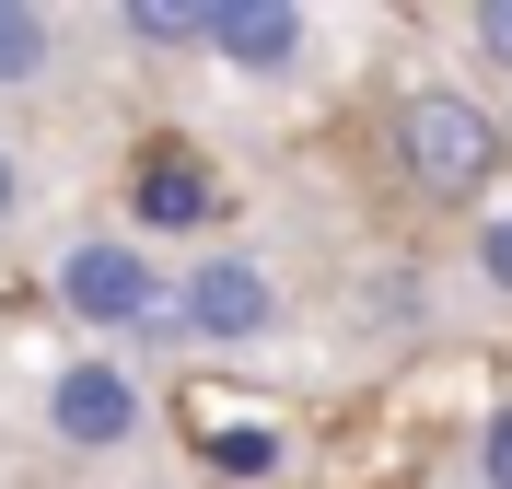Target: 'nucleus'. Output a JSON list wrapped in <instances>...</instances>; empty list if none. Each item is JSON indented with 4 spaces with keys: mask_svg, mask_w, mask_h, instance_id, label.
Returning <instances> with one entry per match:
<instances>
[{
    "mask_svg": "<svg viewBox=\"0 0 512 489\" xmlns=\"http://www.w3.org/2000/svg\"><path fill=\"white\" fill-rule=\"evenodd\" d=\"M140 222H163V233L210 222V175H198L187 152H152V163H140Z\"/></svg>",
    "mask_w": 512,
    "mask_h": 489,
    "instance_id": "6",
    "label": "nucleus"
},
{
    "mask_svg": "<svg viewBox=\"0 0 512 489\" xmlns=\"http://www.w3.org/2000/svg\"><path fill=\"white\" fill-rule=\"evenodd\" d=\"M478 47H489V59L512 70V0H489V12H478Z\"/></svg>",
    "mask_w": 512,
    "mask_h": 489,
    "instance_id": "11",
    "label": "nucleus"
},
{
    "mask_svg": "<svg viewBox=\"0 0 512 489\" xmlns=\"http://www.w3.org/2000/svg\"><path fill=\"white\" fill-rule=\"evenodd\" d=\"M210 466H222V478H268V466H280V431H256V420L210 431Z\"/></svg>",
    "mask_w": 512,
    "mask_h": 489,
    "instance_id": "9",
    "label": "nucleus"
},
{
    "mask_svg": "<svg viewBox=\"0 0 512 489\" xmlns=\"http://www.w3.org/2000/svg\"><path fill=\"white\" fill-rule=\"evenodd\" d=\"M478 478H489V489H512V408L478 431Z\"/></svg>",
    "mask_w": 512,
    "mask_h": 489,
    "instance_id": "10",
    "label": "nucleus"
},
{
    "mask_svg": "<svg viewBox=\"0 0 512 489\" xmlns=\"http://www.w3.org/2000/svg\"><path fill=\"white\" fill-rule=\"evenodd\" d=\"M59 303L82 326H152V338L187 326V303H163V280L128 257V245H70V257H59Z\"/></svg>",
    "mask_w": 512,
    "mask_h": 489,
    "instance_id": "2",
    "label": "nucleus"
},
{
    "mask_svg": "<svg viewBox=\"0 0 512 489\" xmlns=\"http://www.w3.org/2000/svg\"><path fill=\"white\" fill-rule=\"evenodd\" d=\"M59 59V24L35 12V0H0V94H35Z\"/></svg>",
    "mask_w": 512,
    "mask_h": 489,
    "instance_id": "7",
    "label": "nucleus"
},
{
    "mask_svg": "<svg viewBox=\"0 0 512 489\" xmlns=\"http://www.w3.org/2000/svg\"><path fill=\"white\" fill-rule=\"evenodd\" d=\"M210 47L233 70H291L303 59V12L291 0H210Z\"/></svg>",
    "mask_w": 512,
    "mask_h": 489,
    "instance_id": "5",
    "label": "nucleus"
},
{
    "mask_svg": "<svg viewBox=\"0 0 512 489\" xmlns=\"http://www.w3.org/2000/svg\"><path fill=\"white\" fill-rule=\"evenodd\" d=\"M12 210H24V163L0 152V222H12Z\"/></svg>",
    "mask_w": 512,
    "mask_h": 489,
    "instance_id": "13",
    "label": "nucleus"
},
{
    "mask_svg": "<svg viewBox=\"0 0 512 489\" xmlns=\"http://www.w3.org/2000/svg\"><path fill=\"white\" fill-rule=\"evenodd\" d=\"M268 315H280V292H268V268H256V257H210V268L187 280V326H198V338H256Z\"/></svg>",
    "mask_w": 512,
    "mask_h": 489,
    "instance_id": "4",
    "label": "nucleus"
},
{
    "mask_svg": "<svg viewBox=\"0 0 512 489\" xmlns=\"http://www.w3.org/2000/svg\"><path fill=\"white\" fill-rule=\"evenodd\" d=\"M396 163H408L431 198H478L501 175V129H489L466 94H408L396 105Z\"/></svg>",
    "mask_w": 512,
    "mask_h": 489,
    "instance_id": "1",
    "label": "nucleus"
},
{
    "mask_svg": "<svg viewBox=\"0 0 512 489\" xmlns=\"http://www.w3.org/2000/svg\"><path fill=\"white\" fill-rule=\"evenodd\" d=\"M47 420H59V443L105 455V443H128V431H140V385H128L117 361H70L59 396H47Z\"/></svg>",
    "mask_w": 512,
    "mask_h": 489,
    "instance_id": "3",
    "label": "nucleus"
},
{
    "mask_svg": "<svg viewBox=\"0 0 512 489\" xmlns=\"http://www.w3.org/2000/svg\"><path fill=\"white\" fill-rule=\"evenodd\" d=\"M128 35H140V47H210V0H140Z\"/></svg>",
    "mask_w": 512,
    "mask_h": 489,
    "instance_id": "8",
    "label": "nucleus"
},
{
    "mask_svg": "<svg viewBox=\"0 0 512 489\" xmlns=\"http://www.w3.org/2000/svg\"><path fill=\"white\" fill-rule=\"evenodd\" d=\"M478 268H489V280H501V292H512V222H489V245H478Z\"/></svg>",
    "mask_w": 512,
    "mask_h": 489,
    "instance_id": "12",
    "label": "nucleus"
}]
</instances>
